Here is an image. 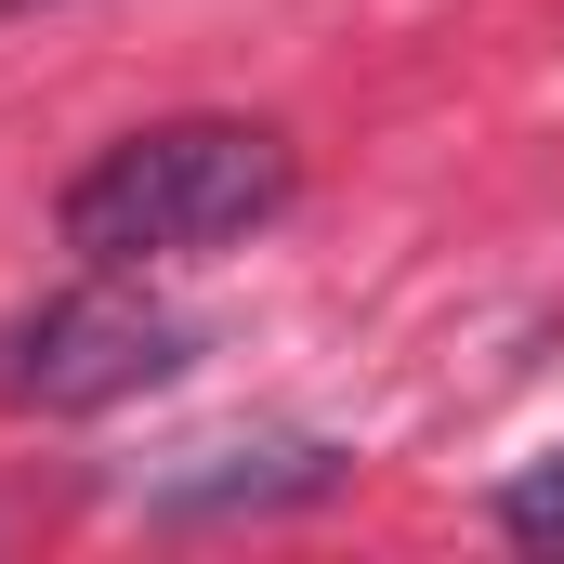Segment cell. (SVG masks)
Returning a JSON list of instances; mask_svg holds the SVG:
<instances>
[{
  "label": "cell",
  "instance_id": "cell-1",
  "mask_svg": "<svg viewBox=\"0 0 564 564\" xmlns=\"http://www.w3.org/2000/svg\"><path fill=\"white\" fill-rule=\"evenodd\" d=\"M289 184H302V158L276 119H144L53 197V224L79 263L144 276V263H197V250L263 237L289 210Z\"/></svg>",
  "mask_w": 564,
  "mask_h": 564
},
{
  "label": "cell",
  "instance_id": "cell-4",
  "mask_svg": "<svg viewBox=\"0 0 564 564\" xmlns=\"http://www.w3.org/2000/svg\"><path fill=\"white\" fill-rule=\"evenodd\" d=\"M499 539L564 552V459H539V473H512V486H499Z\"/></svg>",
  "mask_w": 564,
  "mask_h": 564
},
{
  "label": "cell",
  "instance_id": "cell-3",
  "mask_svg": "<svg viewBox=\"0 0 564 564\" xmlns=\"http://www.w3.org/2000/svg\"><path fill=\"white\" fill-rule=\"evenodd\" d=\"M355 459L341 446H315V433H263V446H197L184 473H158L144 486V512L158 525H210V512H302V499H328Z\"/></svg>",
  "mask_w": 564,
  "mask_h": 564
},
{
  "label": "cell",
  "instance_id": "cell-2",
  "mask_svg": "<svg viewBox=\"0 0 564 564\" xmlns=\"http://www.w3.org/2000/svg\"><path fill=\"white\" fill-rule=\"evenodd\" d=\"M184 368H197V328L171 302L119 289L106 263L0 328V408L13 421H93V408H132V394L184 381Z\"/></svg>",
  "mask_w": 564,
  "mask_h": 564
}]
</instances>
